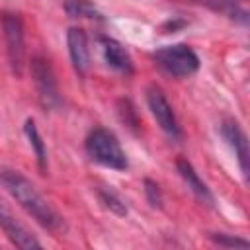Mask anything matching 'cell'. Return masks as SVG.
Wrapping results in <instances>:
<instances>
[{
	"label": "cell",
	"instance_id": "1",
	"mask_svg": "<svg viewBox=\"0 0 250 250\" xmlns=\"http://www.w3.org/2000/svg\"><path fill=\"white\" fill-rule=\"evenodd\" d=\"M0 186L43 229H47L51 232H61L64 229V221L59 215V211L41 195V191L31 184V180H27L21 172L10 170V168L0 170Z\"/></svg>",
	"mask_w": 250,
	"mask_h": 250
},
{
	"label": "cell",
	"instance_id": "2",
	"mask_svg": "<svg viewBox=\"0 0 250 250\" xmlns=\"http://www.w3.org/2000/svg\"><path fill=\"white\" fill-rule=\"evenodd\" d=\"M86 152L94 162L111 170H127L129 166L117 137L104 127L90 131V135L86 137Z\"/></svg>",
	"mask_w": 250,
	"mask_h": 250
},
{
	"label": "cell",
	"instance_id": "3",
	"mask_svg": "<svg viewBox=\"0 0 250 250\" xmlns=\"http://www.w3.org/2000/svg\"><path fill=\"white\" fill-rule=\"evenodd\" d=\"M156 64L174 78H188L199 70V57L195 51L184 43L166 45L154 51Z\"/></svg>",
	"mask_w": 250,
	"mask_h": 250
},
{
	"label": "cell",
	"instance_id": "4",
	"mask_svg": "<svg viewBox=\"0 0 250 250\" xmlns=\"http://www.w3.org/2000/svg\"><path fill=\"white\" fill-rule=\"evenodd\" d=\"M2 33H4L10 66L16 76H21L23 64H25V31H23V21L20 14L16 12L2 14Z\"/></svg>",
	"mask_w": 250,
	"mask_h": 250
},
{
	"label": "cell",
	"instance_id": "5",
	"mask_svg": "<svg viewBox=\"0 0 250 250\" xmlns=\"http://www.w3.org/2000/svg\"><path fill=\"white\" fill-rule=\"evenodd\" d=\"M31 76L37 88V98L45 109H57L61 105V94L59 84L55 78V72L45 57H33L31 59Z\"/></svg>",
	"mask_w": 250,
	"mask_h": 250
},
{
	"label": "cell",
	"instance_id": "6",
	"mask_svg": "<svg viewBox=\"0 0 250 250\" xmlns=\"http://www.w3.org/2000/svg\"><path fill=\"white\" fill-rule=\"evenodd\" d=\"M146 104L148 109L152 113V117L156 119L158 127L170 137V139H180L182 137V129L178 123V117L168 102V98L164 96V92L158 86H150L146 90Z\"/></svg>",
	"mask_w": 250,
	"mask_h": 250
},
{
	"label": "cell",
	"instance_id": "7",
	"mask_svg": "<svg viewBox=\"0 0 250 250\" xmlns=\"http://www.w3.org/2000/svg\"><path fill=\"white\" fill-rule=\"evenodd\" d=\"M221 135L227 141V145L232 148L242 176L248 178V141H246V135H244L242 127L234 119H225L221 123Z\"/></svg>",
	"mask_w": 250,
	"mask_h": 250
},
{
	"label": "cell",
	"instance_id": "8",
	"mask_svg": "<svg viewBox=\"0 0 250 250\" xmlns=\"http://www.w3.org/2000/svg\"><path fill=\"white\" fill-rule=\"evenodd\" d=\"M0 227L18 248H41V242L12 215V211L2 201H0Z\"/></svg>",
	"mask_w": 250,
	"mask_h": 250
},
{
	"label": "cell",
	"instance_id": "9",
	"mask_svg": "<svg viewBox=\"0 0 250 250\" xmlns=\"http://www.w3.org/2000/svg\"><path fill=\"white\" fill-rule=\"evenodd\" d=\"M66 45H68V55L74 70L78 74H86L90 68V47H88V35L82 27H70L66 31Z\"/></svg>",
	"mask_w": 250,
	"mask_h": 250
},
{
	"label": "cell",
	"instance_id": "10",
	"mask_svg": "<svg viewBox=\"0 0 250 250\" xmlns=\"http://www.w3.org/2000/svg\"><path fill=\"white\" fill-rule=\"evenodd\" d=\"M102 51H104V59H105L107 66H111L113 70H117L121 74L133 72V59L119 41L109 39V37L102 39Z\"/></svg>",
	"mask_w": 250,
	"mask_h": 250
},
{
	"label": "cell",
	"instance_id": "11",
	"mask_svg": "<svg viewBox=\"0 0 250 250\" xmlns=\"http://www.w3.org/2000/svg\"><path fill=\"white\" fill-rule=\"evenodd\" d=\"M176 166H178L180 176H182V178H184V182L188 184V188L197 195V199H201L203 203L211 205V203H213V193L209 191L207 184L199 178V174L195 172V168L191 166V162H189V160H186V158H180V160L176 162Z\"/></svg>",
	"mask_w": 250,
	"mask_h": 250
},
{
	"label": "cell",
	"instance_id": "12",
	"mask_svg": "<svg viewBox=\"0 0 250 250\" xmlns=\"http://www.w3.org/2000/svg\"><path fill=\"white\" fill-rule=\"evenodd\" d=\"M23 133H25V137H27V141H29V145H31V148H33V152H35L37 166H39L41 174H47V170H49L47 146H45L43 137H41V133H39V129H37V125H35V121H33L31 117H29V119H25V123H23Z\"/></svg>",
	"mask_w": 250,
	"mask_h": 250
},
{
	"label": "cell",
	"instance_id": "13",
	"mask_svg": "<svg viewBox=\"0 0 250 250\" xmlns=\"http://www.w3.org/2000/svg\"><path fill=\"white\" fill-rule=\"evenodd\" d=\"M64 12L70 18H84V20H98L102 21V12L94 6L92 0H64Z\"/></svg>",
	"mask_w": 250,
	"mask_h": 250
},
{
	"label": "cell",
	"instance_id": "14",
	"mask_svg": "<svg viewBox=\"0 0 250 250\" xmlns=\"http://www.w3.org/2000/svg\"><path fill=\"white\" fill-rule=\"evenodd\" d=\"M98 197H100V201L104 203V207H107V209L113 211L115 215H119V217L127 215V207H125L123 199H121L111 188H100V189H98Z\"/></svg>",
	"mask_w": 250,
	"mask_h": 250
},
{
	"label": "cell",
	"instance_id": "15",
	"mask_svg": "<svg viewBox=\"0 0 250 250\" xmlns=\"http://www.w3.org/2000/svg\"><path fill=\"white\" fill-rule=\"evenodd\" d=\"M211 240L219 246H225V248H246L250 242L246 238H238V236H232V234H225V232H213L211 234Z\"/></svg>",
	"mask_w": 250,
	"mask_h": 250
},
{
	"label": "cell",
	"instance_id": "16",
	"mask_svg": "<svg viewBox=\"0 0 250 250\" xmlns=\"http://www.w3.org/2000/svg\"><path fill=\"white\" fill-rule=\"evenodd\" d=\"M145 186H146L145 191H146V197H148L150 205H152V207H160V205H162V193H160L158 184L152 182V180H145Z\"/></svg>",
	"mask_w": 250,
	"mask_h": 250
}]
</instances>
